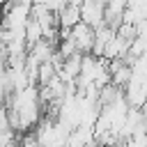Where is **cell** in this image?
<instances>
[{
    "instance_id": "obj_1",
    "label": "cell",
    "mask_w": 147,
    "mask_h": 147,
    "mask_svg": "<svg viewBox=\"0 0 147 147\" xmlns=\"http://www.w3.org/2000/svg\"><path fill=\"white\" fill-rule=\"evenodd\" d=\"M71 41H74V46H76V51L78 53H83V55H90L92 53V44H94V28H90V25H85L83 21L80 23H76L74 28H71Z\"/></svg>"
},
{
    "instance_id": "obj_2",
    "label": "cell",
    "mask_w": 147,
    "mask_h": 147,
    "mask_svg": "<svg viewBox=\"0 0 147 147\" xmlns=\"http://www.w3.org/2000/svg\"><path fill=\"white\" fill-rule=\"evenodd\" d=\"M80 21L90 28H101L103 25V2L101 0H83L80 5Z\"/></svg>"
},
{
    "instance_id": "obj_3",
    "label": "cell",
    "mask_w": 147,
    "mask_h": 147,
    "mask_svg": "<svg viewBox=\"0 0 147 147\" xmlns=\"http://www.w3.org/2000/svg\"><path fill=\"white\" fill-rule=\"evenodd\" d=\"M113 37H115V30H113V28H108V25L96 28V30H94V44H92V55H94V57H101L106 44H108Z\"/></svg>"
},
{
    "instance_id": "obj_4",
    "label": "cell",
    "mask_w": 147,
    "mask_h": 147,
    "mask_svg": "<svg viewBox=\"0 0 147 147\" xmlns=\"http://www.w3.org/2000/svg\"><path fill=\"white\" fill-rule=\"evenodd\" d=\"M57 18H60V28L71 30L76 23H80V9H78V7H74V5H67V7L57 14Z\"/></svg>"
},
{
    "instance_id": "obj_5",
    "label": "cell",
    "mask_w": 147,
    "mask_h": 147,
    "mask_svg": "<svg viewBox=\"0 0 147 147\" xmlns=\"http://www.w3.org/2000/svg\"><path fill=\"white\" fill-rule=\"evenodd\" d=\"M23 34H25V44H28V48H30L32 44H37L39 39H44V34H41V25H39L37 18H28V21H25Z\"/></svg>"
},
{
    "instance_id": "obj_6",
    "label": "cell",
    "mask_w": 147,
    "mask_h": 147,
    "mask_svg": "<svg viewBox=\"0 0 147 147\" xmlns=\"http://www.w3.org/2000/svg\"><path fill=\"white\" fill-rule=\"evenodd\" d=\"M57 76V69L53 67V62H41L39 69H37V85H48L53 78Z\"/></svg>"
},
{
    "instance_id": "obj_7",
    "label": "cell",
    "mask_w": 147,
    "mask_h": 147,
    "mask_svg": "<svg viewBox=\"0 0 147 147\" xmlns=\"http://www.w3.org/2000/svg\"><path fill=\"white\" fill-rule=\"evenodd\" d=\"M7 131H11V126H9V117H7V108L0 106V133H7Z\"/></svg>"
}]
</instances>
